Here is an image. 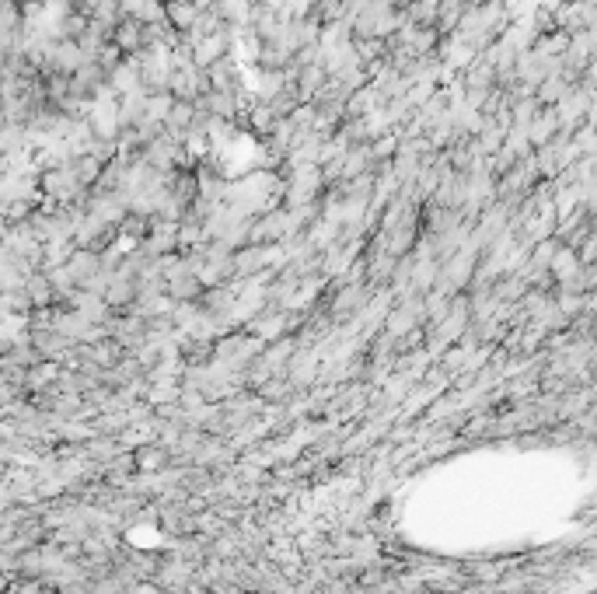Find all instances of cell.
<instances>
[{
    "mask_svg": "<svg viewBox=\"0 0 597 594\" xmlns=\"http://www.w3.org/2000/svg\"><path fill=\"white\" fill-rule=\"evenodd\" d=\"M112 42L122 49V56H126V53H140V49H143V21L122 14L119 25L112 28Z\"/></svg>",
    "mask_w": 597,
    "mask_h": 594,
    "instance_id": "6da1fadb",
    "label": "cell"
},
{
    "mask_svg": "<svg viewBox=\"0 0 597 594\" xmlns=\"http://www.w3.org/2000/svg\"><path fill=\"white\" fill-rule=\"evenodd\" d=\"M545 270L552 273V280H556V284L570 280V277L580 270V263H577V252H573L570 245H556V252H552V259H549V266H545Z\"/></svg>",
    "mask_w": 597,
    "mask_h": 594,
    "instance_id": "7a4b0ae2",
    "label": "cell"
},
{
    "mask_svg": "<svg viewBox=\"0 0 597 594\" xmlns=\"http://www.w3.org/2000/svg\"><path fill=\"white\" fill-rule=\"evenodd\" d=\"M168 462H171V455H168L164 444H143V448L133 451V465H136L140 472H157V469H164Z\"/></svg>",
    "mask_w": 597,
    "mask_h": 594,
    "instance_id": "3957f363",
    "label": "cell"
},
{
    "mask_svg": "<svg viewBox=\"0 0 597 594\" xmlns=\"http://www.w3.org/2000/svg\"><path fill=\"white\" fill-rule=\"evenodd\" d=\"M196 14H199V11H196L192 4H168V7H164V21H168L178 35H185V32L192 28Z\"/></svg>",
    "mask_w": 597,
    "mask_h": 594,
    "instance_id": "277c9868",
    "label": "cell"
},
{
    "mask_svg": "<svg viewBox=\"0 0 597 594\" xmlns=\"http://www.w3.org/2000/svg\"><path fill=\"white\" fill-rule=\"evenodd\" d=\"M276 126V116H273V109L266 105V102H255L252 109H248V130H255V133H262V137H269V130Z\"/></svg>",
    "mask_w": 597,
    "mask_h": 594,
    "instance_id": "5b68a950",
    "label": "cell"
}]
</instances>
